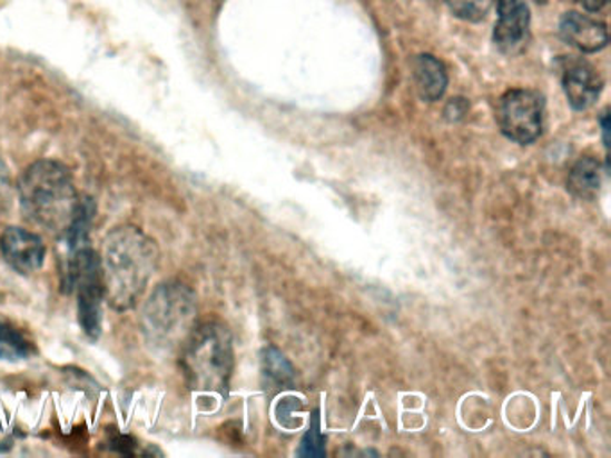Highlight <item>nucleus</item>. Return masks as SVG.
Instances as JSON below:
<instances>
[{
  "label": "nucleus",
  "mask_w": 611,
  "mask_h": 458,
  "mask_svg": "<svg viewBox=\"0 0 611 458\" xmlns=\"http://www.w3.org/2000/svg\"><path fill=\"white\" fill-rule=\"evenodd\" d=\"M157 242L135 226L111 229L102 240L105 296L117 310L134 308L148 289L158 266Z\"/></svg>",
  "instance_id": "1"
},
{
  "label": "nucleus",
  "mask_w": 611,
  "mask_h": 458,
  "mask_svg": "<svg viewBox=\"0 0 611 458\" xmlns=\"http://www.w3.org/2000/svg\"><path fill=\"white\" fill-rule=\"evenodd\" d=\"M19 198L26 219L55 235L67 233L79 202L69 169L55 160L28 167L20 178Z\"/></svg>",
  "instance_id": "2"
},
{
  "label": "nucleus",
  "mask_w": 611,
  "mask_h": 458,
  "mask_svg": "<svg viewBox=\"0 0 611 458\" xmlns=\"http://www.w3.org/2000/svg\"><path fill=\"white\" fill-rule=\"evenodd\" d=\"M185 376L190 389L205 395H228L234 371L231 335L221 322H205L184 344Z\"/></svg>",
  "instance_id": "3"
},
{
  "label": "nucleus",
  "mask_w": 611,
  "mask_h": 458,
  "mask_svg": "<svg viewBox=\"0 0 611 458\" xmlns=\"http://www.w3.org/2000/svg\"><path fill=\"white\" fill-rule=\"evenodd\" d=\"M194 319L196 296L193 290L179 281L161 283L144 305V337L157 351H170L189 339Z\"/></svg>",
  "instance_id": "4"
},
{
  "label": "nucleus",
  "mask_w": 611,
  "mask_h": 458,
  "mask_svg": "<svg viewBox=\"0 0 611 458\" xmlns=\"http://www.w3.org/2000/svg\"><path fill=\"white\" fill-rule=\"evenodd\" d=\"M70 285L78 298V319L88 339L97 340L102 333V283L101 261L90 246L72 252L69 266Z\"/></svg>",
  "instance_id": "5"
},
{
  "label": "nucleus",
  "mask_w": 611,
  "mask_h": 458,
  "mask_svg": "<svg viewBox=\"0 0 611 458\" xmlns=\"http://www.w3.org/2000/svg\"><path fill=\"white\" fill-rule=\"evenodd\" d=\"M502 133L513 142L533 143L543 129V101L533 90H510L499 106Z\"/></svg>",
  "instance_id": "6"
},
{
  "label": "nucleus",
  "mask_w": 611,
  "mask_h": 458,
  "mask_svg": "<svg viewBox=\"0 0 611 458\" xmlns=\"http://www.w3.org/2000/svg\"><path fill=\"white\" fill-rule=\"evenodd\" d=\"M0 251L14 271L22 275H32L42 269L47 255L46 243L37 233L17 226L6 229L0 237Z\"/></svg>",
  "instance_id": "7"
},
{
  "label": "nucleus",
  "mask_w": 611,
  "mask_h": 458,
  "mask_svg": "<svg viewBox=\"0 0 611 458\" xmlns=\"http://www.w3.org/2000/svg\"><path fill=\"white\" fill-rule=\"evenodd\" d=\"M563 90L574 110H589L601 96L602 79L587 61L569 60L563 67Z\"/></svg>",
  "instance_id": "8"
},
{
  "label": "nucleus",
  "mask_w": 611,
  "mask_h": 458,
  "mask_svg": "<svg viewBox=\"0 0 611 458\" xmlns=\"http://www.w3.org/2000/svg\"><path fill=\"white\" fill-rule=\"evenodd\" d=\"M560 34L569 46L580 49L581 52H598L608 46L607 23L590 19L587 14H563Z\"/></svg>",
  "instance_id": "9"
},
{
  "label": "nucleus",
  "mask_w": 611,
  "mask_h": 458,
  "mask_svg": "<svg viewBox=\"0 0 611 458\" xmlns=\"http://www.w3.org/2000/svg\"><path fill=\"white\" fill-rule=\"evenodd\" d=\"M529 8L525 2L519 0L511 10L499 13V22L495 23L493 40L502 52L513 54L525 46L529 38Z\"/></svg>",
  "instance_id": "10"
},
{
  "label": "nucleus",
  "mask_w": 611,
  "mask_h": 458,
  "mask_svg": "<svg viewBox=\"0 0 611 458\" xmlns=\"http://www.w3.org/2000/svg\"><path fill=\"white\" fill-rule=\"evenodd\" d=\"M413 78L423 101L442 99L449 84L445 64L431 54H420L413 61Z\"/></svg>",
  "instance_id": "11"
},
{
  "label": "nucleus",
  "mask_w": 611,
  "mask_h": 458,
  "mask_svg": "<svg viewBox=\"0 0 611 458\" xmlns=\"http://www.w3.org/2000/svg\"><path fill=\"white\" fill-rule=\"evenodd\" d=\"M601 163L595 158H581L572 170L569 172V179H566V188L570 193H574L575 198L584 199V201H592L598 198L599 190H601Z\"/></svg>",
  "instance_id": "12"
},
{
  "label": "nucleus",
  "mask_w": 611,
  "mask_h": 458,
  "mask_svg": "<svg viewBox=\"0 0 611 458\" xmlns=\"http://www.w3.org/2000/svg\"><path fill=\"white\" fill-rule=\"evenodd\" d=\"M93 216H96V202H93V199H79L75 217L70 220L69 229L65 233V237L69 240L70 251L75 252L78 249L87 248L88 239H90V228L93 225Z\"/></svg>",
  "instance_id": "13"
},
{
  "label": "nucleus",
  "mask_w": 611,
  "mask_h": 458,
  "mask_svg": "<svg viewBox=\"0 0 611 458\" xmlns=\"http://www.w3.org/2000/svg\"><path fill=\"white\" fill-rule=\"evenodd\" d=\"M263 378L269 389H287L295 381V371L278 349L267 348L263 354Z\"/></svg>",
  "instance_id": "14"
},
{
  "label": "nucleus",
  "mask_w": 611,
  "mask_h": 458,
  "mask_svg": "<svg viewBox=\"0 0 611 458\" xmlns=\"http://www.w3.org/2000/svg\"><path fill=\"white\" fill-rule=\"evenodd\" d=\"M31 355V340L10 322L0 321V360L20 362Z\"/></svg>",
  "instance_id": "15"
},
{
  "label": "nucleus",
  "mask_w": 611,
  "mask_h": 458,
  "mask_svg": "<svg viewBox=\"0 0 611 458\" xmlns=\"http://www.w3.org/2000/svg\"><path fill=\"white\" fill-rule=\"evenodd\" d=\"M446 2L457 19L469 20V22L486 19L492 8V0H446Z\"/></svg>",
  "instance_id": "16"
},
{
  "label": "nucleus",
  "mask_w": 611,
  "mask_h": 458,
  "mask_svg": "<svg viewBox=\"0 0 611 458\" xmlns=\"http://www.w3.org/2000/svg\"><path fill=\"white\" fill-rule=\"evenodd\" d=\"M298 455H302V457H323L325 455V440H323L319 416L317 414H314L311 430L305 434Z\"/></svg>",
  "instance_id": "17"
},
{
  "label": "nucleus",
  "mask_w": 611,
  "mask_h": 458,
  "mask_svg": "<svg viewBox=\"0 0 611 458\" xmlns=\"http://www.w3.org/2000/svg\"><path fill=\"white\" fill-rule=\"evenodd\" d=\"M11 202V178L10 170L4 166V161L0 158V216L8 210Z\"/></svg>",
  "instance_id": "18"
},
{
  "label": "nucleus",
  "mask_w": 611,
  "mask_h": 458,
  "mask_svg": "<svg viewBox=\"0 0 611 458\" xmlns=\"http://www.w3.org/2000/svg\"><path fill=\"white\" fill-rule=\"evenodd\" d=\"M469 111V102L464 99H452L445 108L446 119L449 120H460L463 119L464 114Z\"/></svg>",
  "instance_id": "19"
},
{
  "label": "nucleus",
  "mask_w": 611,
  "mask_h": 458,
  "mask_svg": "<svg viewBox=\"0 0 611 458\" xmlns=\"http://www.w3.org/2000/svg\"><path fill=\"white\" fill-rule=\"evenodd\" d=\"M296 410H302V404L298 399H284L280 405H278V417L280 421L287 422V417H290V414L296 412Z\"/></svg>",
  "instance_id": "20"
},
{
  "label": "nucleus",
  "mask_w": 611,
  "mask_h": 458,
  "mask_svg": "<svg viewBox=\"0 0 611 458\" xmlns=\"http://www.w3.org/2000/svg\"><path fill=\"white\" fill-rule=\"evenodd\" d=\"M570 2L583 6L584 10L589 11H601L608 4V0H570Z\"/></svg>",
  "instance_id": "21"
},
{
  "label": "nucleus",
  "mask_w": 611,
  "mask_h": 458,
  "mask_svg": "<svg viewBox=\"0 0 611 458\" xmlns=\"http://www.w3.org/2000/svg\"><path fill=\"white\" fill-rule=\"evenodd\" d=\"M602 135H604V146H610V140H608V131H610V114L608 111H604L601 117Z\"/></svg>",
  "instance_id": "22"
},
{
  "label": "nucleus",
  "mask_w": 611,
  "mask_h": 458,
  "mask_svg": "<svg viewBox=\"0 0 611 458\" xmlns=\"http://www.w3.org/2000/svg\"><path fill=\"white\" fill-rule=\"evenodd\" d=\"M495 2L496 10H499V13H502V11L511 10V8L519 2V0H495Z\"/></svg>",
  "instance_id": "23"
},
{
  "label": "nucleus",
  "mask_w": 611,
  "mask_h": 458,
  "mask_svg": "<svg viewBox=\"0 0 611 458\" xmlns=\"http://www.w3.org/2000/svg\"><path fill=\"white\" fill-rule=\"evenodd\" d=\"M428 2H437V0H428Z\"/></svg>",
  "instance_id": "24"
}]
</instances>
